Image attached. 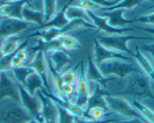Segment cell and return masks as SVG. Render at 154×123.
<instances>
[{
    "instance_id": "1",
    "label": "cell",
    "mask_w": 154,
    "mask_h": 123,
    "mask_svg": "<svg viewBox=\"0 0 154 123\" xmlns=\"http://www.w3.org/2000/svg\"><path fill=\"white\" fill-rule=\"evenodd\" d=\"M116 96H128L137 100L146 98L154 100L149 78L140 72H133L128 75L125 88L122 91L116 94Z\"/></svg>"
},
{
    "instance_id": "2",
    "label": "cell",
    "mask_w": 154,
    "mask_h": 123,
    "mask_svg": "<svg viewBox=\"0 0 154 123\" xmlns=\"http://www.w3.org/2000/svg\"><path fill=\"white\" fill-rule=\"evenodd\" d=\"M33 119L20 102L11 98L0 101V123H26Z\"/></svg>"
},
{
    "instance_id": "3",
    "label": "cell",
    "mask_w": 154,
    "mask_h": 123,
    "mask_svg": "<svg viewBox=\"0 0 154 123\" xmlns=\"http://www.w3.org/2000/svg\"><path fill=\"white\" fill-rule=\"evenodd\" d=\"M96 38L99 42L106 48L119 52L126 53L131 57L134 56V52L128 47V42L131 40L154 39L152 37L136 36L131 35H97Z\"/></svg>"
},
{
    "instance_id": "4",
    "label": "cell",
    "mask_w": 154,
    "mask_h": 123,
    "mask_svg": "<svg viewBox=\"0 0 154 123\" xmlns=\"http://www.w3.org/2000/svg\"><path fill=\"white\" fill-rule=\"evenodd\" d=\"M98 68L104 76H116L125 78L130 74L139 72L137 68L131 62L112 59L103 61L98 65Z\"/></svg>"
},
{
    "instance_id": "5",
    "label": "cell",
    "mask_w": 154,
    "mask_h": 123,
    "mask_svg": "<svg viewBox=\"0 0 154 123\" xmlns=\"http://www.w3.org/2000/svg\"><path fill=\"white\" fill-rule=\"evenodd\" d=\"M105 100L109 109L112 112L128 118H137L145 123H149L126 99L119 96L109 95L105 97Z\"/></svg>"
},
{
    "instance_id": "6",
    "label": "cell",
    "mask_w": 154,
    "mask_h": 123,
    "mask_svg": "<svg viewBox=\"0 0 154 123\" xmlns=\"http://www.w3.org/2000/svg\"><path fill=\"white\" fill-rule=\"evenodd\" d=\"M16 82L19 90L20 103L22 106L29 112L34 119L39 122L44 123V120L41 115V100L38 96L36 93L35 95H31L23 85L18 83L17 81Z\"/></svg>"
},
{
    "instance_id": "7",
    "label": "cell",
    "mask_w": 154,
    "mask_h": 123,
    "mask_svg": "<svg viewBox=\"0 0 154 123\" xmlns=\"http://www.w3.org/2000/svg\"><path fill=\"white\" fill-rule=\"evenodd\" d=\"M76 95L75 104L86 111L87 103L88 97L91 95V91L86 69H85L82 60L79 67L78 78L76 81Z\"/></svg>"
},
{
    "instance_id": "8",
    "label": "cell",
    "mask_w": 154,
    "mask_h": 123,
    "mask_svg": "<svg viewBox=\"0 0 154 123\" xmlns=\"http://www.w3.org/2000/svg\"><path fill=\"white\" fill-rule=\"evenodd\" d=\"M33 23H29L22 19L0 16V38L17 35L29 29Z\"/></svg>"
},
{
    "instance_id": "9",
    "label": "cell",
    "mask_w": 154,
    "mask_h": 123,
    "mask_svg": "<svg viewBox=\"0 0 154 123\" xmlns=\"http://www.w3.org/2000/svg\"><path fill=\"white\" fill-rule=\"evenodd\" d=\"M11 71L0 72V101L5 98H11L20 103V94L16 81Z\"/></svg>"
},
{
    "instance_id": "10",
    "label": "cell",
    "mask_w": 154,
    "mask_h": 123,
    "mask_svg": "<svg viewBox=\"0 0 154 123\" xmlns=\"http://www.w3.org/2000/svg\"><path fill=\"white\" fill-rule=\"evenodd\" d=\"M112 59L125 60V61L131 62V59L128 56L125 55L123 53L114 51L106 48L97 41L96 38H94V61L98 66L103 61Z\"/></svg>"
},
{
    "instance_id": "11",
    "label": "cell",
    "mask_w": 154,
    "mask_h": 123,
    "mask_svg": "<svg viewBox=\"0 0 154 123\" xmlns=\"http://www.w3.org/2000/svg\"><path fill=\"white\" fill-rule=\"evenodd\" d=\"M36 94L41 100V115L44 123H57L59 113L57 105L41 90H37Z\"/></svg>"
},
{
    "instance_id": "12",
    "label": "cell",
    "mask_w": 154,
    "mask_h": 123,
    "mask_svg": "<svg viewBox=\"0 0 154 123\" xmlns=\"http://www.w3.org/2000/svg\"><path fill=\"white\" fill-rule=\"evenodd\" d=\"M41 91H42V92L43 93L45 96L49 97L55 104L60 106V107H62L63 109H66V111L70 112L71 114H72V115H73L74 116L76 117V118H82V119L85 120H92L91 117H90V115H88V112H87L85 109L80 108L79 106H77V105H75V103H72V102L69 101V100H62L60 97H57V95L53 94L52 93H48L45 89H42Z\"/></svg>"
},
{
    "instance_id": "13",
    "label": "cell",
    "mask_w": 154,
    "mask_h": 123,
    "mask_svg": "<svg viewBox=\"0 0 154 123\" xmlns=\"http://www.w3.org/2000/svg\"><path fill=\"white\" fill-rule=\"evenodd\" d=\"M88 13V16L91 18L93 24L96 26L97 31L96 32L99 31H103L107 34L110 35H122L123 33L129 31H134V28L131 27H124V28H118L113 27L109 25L108 23V20L106 17H103L99 16L98 14H95L91 11H86Z\"/></svg>"
},
{
    "instance_id": "14",
    "label": "cell",
    "mask_w": 154,
    "mask_h": 123,
    "mask_svg": "<svg viewBox=\"0 0 154 123\" xmlns=\"http://www.w3.org/2000/svg\"><path fill=\"white\" fill-rule=\"evenodd\" d=\"M27 66L32 68L34 71L40 76L42 81H43L45 89L48 93H52L48 79V72H48L47 71L48 70V65H47V60L45 53L43 51H38V52L35 53L32 61Z\"/></svg>"
},
{
    "instance_id": "15",
    "label": "cell",
    "mask_w": 154,
    "mask_h": 123,
    "mask_svg": "<svg viewBox=\"0 0 154 123\" xmlns=\"http://www.w3.org/2000/svg\"><path fill=\"white\" fill-rule=\"evenodd\" d=\"M86 73L88 78H90L96 84H98L102 88H106V89H107V83L109 81H114L117 78V77L116 76H104L101 73L97 65L96 64L91 56L88 57Z\"/></svg>"
},
{
    "instance_id": "16",
    "label": "cell",
    "mask_w": 154,
    "mask_h": 123,
    "mask_svg": "<svg viewBox=\"0 0 154 123\" xmlns=\"http://www.w3.org/2000/svg\"><path fill=\"white\" fill-rule=\"evenodd\" d=\"M111 94L107 91V89L102 88L98 84L95 83L94 91L92 93H91V95L88 97L86 112H88L89 109L95 107H100L108 111H110L108 108L106 100H105V97Z\"/></svg>"
},
{
    "instance_id": "17",
    "label": "cell",
    "mask_w": 154,
    "mask_h": 123,
    "mask_svg": "<svg viewBox=\"0 0 154 123\" xmlns=\"http://www.w3.org/2000/svg\"><path fill=\"white\" fill-rule=\"evenodd\" d=\"M26 4L27 0H14L2 4L0 5V16L22 19V10Z\"/></svg>"
},
{
    "instance_id": "18",
    "label": "cell",
    "mask_w": 154,
    "mask_h": 123,
    "mask_svg": "<svg viewBox=\"0 0 154 123\" xmlns=\"http://www.w3.org/2000/svg\"><path fill=\"white\" fill-rule=\"evenodd\" d=\"M126 9H116L110 11H104L99 16L106 17L108 20V23L111 26L118 28L126 27V25L135 22V19L128 20L123 17V14L126 11Z\"/></svg>"
},
{
    "instance_id": "19",
    "label": "cell",
    "mask_w": 154,
    "mask_h": 123,
    "mask_svg": "<svg viewBox=\"0 0 154 123\" xmlns=\"http://www.w3.org/2000/svg\"><path fill=\"white\" fill-rule=\"evenodd\" d=\"M72 1H73V0H69L67 3L65 4V5H63V6L60 8V11H59L48 22L45 23L42 26H38V27L35 28H32V29H28V30H38V29H48V28L50 27H56L60 28H60H63V26H66L69 21V20L66 17L65 11H66V9L67 8V7L71 5Z\"/></svg>"
},
{
    "instance_id": "20",
    "label": "cell",
    "mask_w": 154,
    "mask_h": 123,
    "mask_svg": "<svg viewBox=\"0 0 154 123\" xmlns=\"http://www.w3.org/2000/svg\"><path fill=\"white\" fill-rule=\"evenodd\" d=\"M22 19L29 23H36L38 26H42L45 23L43 11L35 9L29 4H26L23 8Z\"/></svg>"
},
{
    "instance_id": "21",
    "label": "cell",
    "mask_w": 154,
    "mask_h": 123,
    "mask_svg": "<svg viewBox=\"0 0 154 123\" xmlns=\"http://www.w3.org/2000/svg\"><path fill=\"white\" fill-rule=\"evenodd\" d=\"M49 58L54 69L59 72L65 66L72 63L71 56L67 51H52Z\"/></svg>"
},
{
    "instance_id": "22",
    "label": "cell",
    "mask_w": 154,
    "mask_h": 123,
    "mask_svg": "<svg viewBox=\"0 0 154 123\" xmlns=\"http://www.w3.org/2000/svg\"><path fill=\"white\" fill-rule=\"evenodd\" d=\"M47 65H48V69H49L50 72H51V77H52L53 82H54V88H55L56 94L58 97H60V99L63 100H68L66 99V97H65V95L63 93V78H62V75L60 74V72H57L53 66L52 63H51V60H50L49 57H47Z\"/></svg>"
},
{
    "instance_id": "23",
    "label": "cell",
    "mask_w": 154,
    "mask_h": 123,
    "mask_svg": "<svg viewBox=\"0 0 154 123\" xmlns=\"http://www.w3.org/2000/svg\"><path fill=\"white\" fill-rule=\"evenodd\" d=\"M20 39L21 38L17 35L7 37L0 47V58L14 53L21 43Z\"/></svg>"
},
{
    "instance_id": "24",
    "label": "cell",
    "mask_w": 154,
    "mask_h": 123,
    "mask_svg": "<svg viewBox=\"0 0 154 123\" xmlns=\"http://www.w3.org/2000/svg\"><path fill=\"white\" fill-rule=\"evenodd\" d=\"M133 57L137 60V63L142 70L145 72L146 76L154 81V66L149 62V60L142 54L138 46H135V52Z\"/></svg>"
},
{
    "instance_id": "25",
    "label": "cell",
    "mask_w": 154,
    "mask_h": 123,
    "mask_svg": "<svg viewBox=\"0 0 154 123\" xmlns=\"http://www.w3.org/2000/svg\"><path fill=\"white\" fill-rule=\"evenodd\" d=\"M23 87L27 90V91L31 95H35L37 90L45 89L42 78L35 72L31 73L27 77L26 84Z\"/></svg>"
},
{
    "instance_id": "26",
    "label": "cell",
    "mask_w": 154,
    "mask_h": 123,
    "mask_svg": "<svg viewBox=\"0 0 154 123\" xmlns=\"http://www.w3.org/2000/svg\"><path fill=\"white\" fill-rule=\"evenodd\" d=\"M65 15L69 20H74V19H81L88 23H93L87 11L79 6L69 5L65 11Z\"/></svg>"
},
{
    "instance_id": "27",
    "label": "cell",
    "mask_w": 154,
    "mask_h": 123,
    "mask_svg": "<svg viewBox=\"0 0 154 123\" xmlns=\"http://www.w3.org/2000/svg\"><path fill=\"white\" fill-rule=\"evenodd\" d=\"M33 72L35 71L32 68L29 67V66H24V65L21 67L11 69V74H12L14 80L23 86H24L26 84L27 77Z\"/></svg>"
},
{
    "instance_id": "28",
    "label": "cell",
    "mask_w": 154,
    "mask_h": 123,
    "mask_svg": "<svg viewBox=\"0 0 154 123\" xmlns=\"http://www.w3.org/2000/svg\"><path fill=\"white\" fill-rule=\"evenodd\" d=\"M131 104L140 112L142 116L149 123H154V111L147 106L143 104L140 100L132 99Z\"/></svg>"
},
{
    "instance_id": "29",
    "label": "cell",
    "mask_w": 154,
    "mask_h": 123,
    "mask_svg": "<svg viewBox=\"0 0 154 123\" xmlns=\"http://www.w3.org/2000/svg\"><path fill=\"white\" fill-rule=\"evenodd\" d=\"M142 2H143V0H121L113 6L110 7V8H101L100 11H110L116 9H132L137 5H140Z\"/></svg>"
},
{
    "instance_id": "30",
    "label": "cell",
    "mask_w": 154,
    "mask_h": 123,
    "mask_svg": "<svg viewBox=\"0 0 154 123\" xmlns=\"http://www.w3.org/2000/svg\"><path fill=\"white\" fill-rule=\"evenodd\" d=\"M57 39L60 41L61 43L62 46L65 48V49H71V50H76L80 49L82 48L81 44L76 38L74 37L70 36L68 35H61L60 36L57 37Z\"/></svg>"
},
{
    "instance_id": "31",
    "label": "cell",
    "mask_w": 154,
    "mask_h": 123,
    "mask_svg": "<svg viewBox=\"0 0 154 123\" xmlns=\"http://www.w3.org/2000/svg\"><path fill=\"white\" fill-rule=\"evenodd\" d=\"M57 0H43L44 22L47 23L55 15Z\"/></svg>"
},
{
    "instance_id": "32",
    "label": "cell",
    "mask_w": 154,
    "mask_h": 123,
    "mask_svg": "<svg viewBox=\"0 0 154 123\" xmlns=\"http://www.w3.org/2000/svg\"><path fill=\"white\" fill-rule=\"evenodd\" d=\"M82 60L79 63L72 66L71 69L66 71V72L62 75L63 84H75L76 83L77 78H78V74H79V69L80 67Z\"/></svg>"
},
{
    "instance_id": "33",
    "label": "cell",
    "mask_w": 154,
    "mask_h": 123,
    "mask_svg": "<svg viewBox=\"0 0 154 123\" xmlns=\"http://www.w3.org/2000/svg\"><path fill=\"white\" fill-rule=\"evenodd\" d=\"M123 116L119 114H114L111 116L106 117L100 120H85L82 118H75V123H115L124 120Z\"/></svg>"
},
{
    "instance_id": "34",
    "label": "cell",
    "mask_w": 154,
    "mask_h": 123,
    "mask_svg": "<svg viewBox=\"0 0 154 123\" xmlns=\"http://www.w3.org/2000/svg\"><path fill=\"white\" fill-rule=\"evenodd\" d=\"M87 112L92 120H100L106 118V117L111 116L114 114H116L112 111H108L100 107L92 108V109H89Z\"/></svg>"
},
{
    "instance_id": "35",
    "label": "cell",
    "mask_w": 154,
    "mask_h": 123,
    "mask_svg": "<svg viewBox=\"0 0 154 123\" xmlns=\"http://www.w3.org/2000/svg\"><path fill=\"white\" fill-rule=\"evenodd\" d=\"M57 109H58L59 113L57 123H75V118L76 117L74 116L72 114H71L70 112L66 111V109H63L60 106H57Z\"/></svg>"
},
{
    "instance_id": "36",
    "label": "cell",
    "mask_w": 154,
    "mask_h": 123,
    "mask_svg": "<svg viewBox=\"0 0 154 123\" xmlns=\"http://www.w3.org/2000/svg\"><path fill=\"white\" fill-rule=\"evenodd\" d=\"M78 6L83 8L85 11H97L101 9V7L96 5L91 0H78Z\"/></svg>"
},
{
    "instance_id": "37",
    "label": "cell",
    "mask_w": 154,
    "mask_h": 123,
    "mask_svg": "<svg viewBox=\"0 0 154 123\" xmlns=\"http://www.w3.org/2000/svg\"><path fill=\"white\" fill-rule=\"evenodd\" d=\"M135 22H139V23H143V24L154 25V11L151 12L150 14H145V15L137 17L135 18Z\"/></svg>"
},
{
    "instance_id": "38",
    "label": "cell",
    "mask_w": 154,
    "mask_h": 123,
    "mask_svg": "<svg viewBox=\"0 0 154 123\" xmlns=\"http://www.w3.org/2000/svg\"><path fill=\"white\" fill-rule=\"evenodd\" d=\"M91 1L95 3L96 5L101 7L102 8H110L119 2V0H114V1H110V0H91Z\"/></svg>"
},
{
    "instance_id": "39",
    "label": "cell",
    "mask_w": 154,
    "mask_h": 123,
    "mask_svg": "<svg viewBox=\"0 0 154 123\" xmlns=\"http://www.w3.org/2000/svg\"><path fill=\"white\" fill-rule=\"evenodd\" d=\"M139 49L140 51H144V52L149 53L153 60L154 65V43L149 44H143L140 47H139Z\"/></svg>"
},
{
    "instance_id": "40",
    "label": "cell",
    "mask_w": 154,
    "mask_h": 123,
    "mask_svg": "<svg viewBox=\"0 0 154 123\" xmlns=\"http://www.w3.org/2000/svg\"><path fill=\"white\" fill-rule=\"evenodd\" d=\"M115 123H145V122L137 118H125V119L117 121V122H115Z\"/></svg>"
},
{
    "instance_id": "41",
    "label": "cell",
    "mask_w": 154,
    "mask_h": 123,
    "mask_svg": "<svg viewBox=\"0 0 154 123\" xmlns=\"http://www.w3.org/2000/svg\"><path fill=\"white\" fill-rule=\"evenodd\" d=\"M134 27L140 29V30L149 32V33L152 34L154 35V27H141V26H134Z\"/></svg>"
},
{
    "instance_id": "42",
    "label": "cell",
    "mask_w": 154,
    "mask_h": 123,
    "mask_svg": "<svg viewBox=\"0 0 154 123\" xmlns=\"http://www.w3.org/2000/svg\"><path fill=\"white\" fill-rule=\"evenodd\" d=\"M11 1H14V0H0V5H2V4H3V3H5V2H11Z\"/></svg>"
},
{
    "instance_id": "43",
    "label": "cell",
    "mask_w": 154,
    "mask_h": 123,
    "mask_svg": "<svg viewBox=\"0 0 154 123\" xmlns=\"http://www.w3.org/2000/svg\"><path fill=\"white\" fill-rule=\"evenodd\" d=\"M26 123H42V122H39V121H36V120L34 119V118H33V119H32L31 121H28V122H26Z\"/></svg>"
},
{
    "instance_id": "44",
    "label": "cell",
    "mask_w": 154,
    "mask_h": 123,
    "mask_svg": "<svg viewBox=\"0 0 154 123\" xmlns=\"http://www.w3.org/2000/svg\"><path fill=\"white\" fill-rule=\"evenodd\" d=\"M148 9H152V11H154V7L153 6H150L148 8Z\"/></svg>"
},
{
    "instance_id": "45",
    "label": "cell",
    "mask_w": 154,
    "mask_h": 123,
    "mask_svg": "<svg viewBox=\"0 0 154 123\" xmlns=\"http://www.w3.org/2000/svg\"><path fill=\"white\" fill-rule=\"evenodd\" d=\"M143 1H144V0H143ZM146 1H149V2H153V3H154V0H146Z\"/></svg>"
},
{
    "instance_id": "46",
    "label": "cell",
    "mask_w": 154,
    "mask_h": 123,
    "mask_svg": "<svg viewBox=\"0 0 154 123\" xmlns=\"http://www.w3.org/2000/svg\"><path fill=\"white\" fill-rule=\"evenodd\" d=\"M31 1H32V0H27V2H28V4H29L30 3V2Z\"/></svg>"
},
{
    "instance_id": "47",
    "label": "cell",
    "mask_w": 154,
    "mask_h": 123,
    "mask_svg": "<svg viewBox=\"0 0 154 123\" xmlns=\"http://www.w3.org/2000/svg\"><path fill=\"white\" fill-rule=\"evenodd\" d=\"M151 86H152V89H153V91H154V85H152Z\"/></svg>"
},
{
    "instance_id": "48",
    "label": "cell",
    "mask_w": 154,
    "mask_h": 123,
    "mask_svg": "<svg viewBox=\"0 0 154 123\" xmlns=\"http://www.w3.org/2000/svg\"><path fill=\"white\" fill-rule=\"evenodd\" d=\"M152 6H153V7H154V5H152Z\"/></svg>"
}]
</instances>
